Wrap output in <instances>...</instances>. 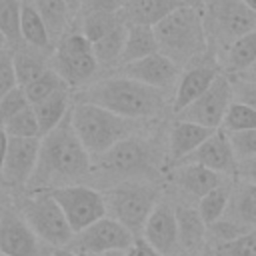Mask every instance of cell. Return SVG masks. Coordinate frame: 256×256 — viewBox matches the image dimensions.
<instances>
[{
  "label": "cell",
  "mask_w": 256,
  "mask_h": 256,
  "mask_svg": "<svg viewBox=\"0 0 256 256\" xmlns=\"http://www.w3.org/2000/svg\"><path fill=\"white\" fill-rule=\"evenodd\" d=\"M92 156L74 132L70 110L54 130L40 138L38 164L26 190H52L68 184H80L92 176Z\"/></svg>",
  "instance_id": "1"
},
{
  "label": "cell",
  "mask_w": 256,
  "mask_h": 256,
  "mask_svg": "<svg viewBox=\"0 0 256 256\" xmlns=\"http://www.w3.org/2000/svg\"><path fill=\"white\" fill-rule=\"evenodd\" d=\"M80 100L98 104L124 118L148 120L164 112L166 92L128 76L114 74L86 86L80 94Z\"/></svg>",
  "instance_id": "2"
},
{
  "label": "cell",
  "mask_w": 256,
  "mask_h": 256,
  "mask_svg": "<svg viewBox=\"0 0 256 256\" xmlns=\"http://www.w3.org/2000/svg\"><path fill=\"white\" fill-rule=\"evenodd\" d=\"M160 52L178 66H190L208 56V32L204 12L196 6H180L154 26Z\"/></svg>",
  "instance_id": "3"
},
{
  "label": "cell",
  "mask_w": 256,
  "mask_h": 256,
  "mask_svg": "<svg viewBox=\"0 0 256 256\" xmlns=\"http://www.w3.org/2000/svg\"><path fill=\"white\" fill-rule=\"evenodd\" d=\"M160 156L152 142L140 136H128L96 158L92 178L108 186L130 180H152L158 174Z\"/></svg>",
  "instance_id": "4"
},
{
  "label": "cell",
  "mask_w": 256,
  "mask_h": 256,
  "mask_svg": "<svg viewBox=\"0 0 256 256\" xmlns=\"http://www.w3.org/2000/svg\"><path fill=\"white\" fill-rule=\"evenodd\" d=\"M72 126L90 156L98 158L120 140L134 136L140 120L124 118L98 104L78 100L72 106Z\"/></svg>",
  "instance_id": "5"
},
{
  "label": "cell",
  "mask_w": 256,
  "mask_h": 256,
  "mask_svg": "<svg viewBox=\"0 0 256 256\" xmlns=\"http://www.w3.org/2000/svg\"><path fill=\"white\" fill-rule=\"evenodd\" d=\"M106 214L122 222L136 238H142L148 216L158 204V192L146 182L130 180L108 186L104 192Z\"/></svg>",
  "instance_id": "6"
},
{
  "label": "cell",
  "mask_w": 256,
  "mask_h": 256,
  "mask_svg": "<svg viewBox=\"0 0 256 256\" xmlns=\"http://www.w3.org/2000/svg\"><path fill=\"white\" fill-rule=\"evenodd\" d=\"M18 210L46 246L66 248L72 242L74 230L70 228L64 210L50 190H28V194L20 200Z\"/></svg>",
  "instance_id": "7"
},
{
  "label": "cell",
  "mask_w": 256,
  "mask_h": 256,
  "mask_svg": "<svg viewBox=\"0 0 256 256\" xmlns=\"http://www.w3.org/2000/svg\"><path fill=\"white\" fill-rule=\"evenodd\" d=\"M50 64L72 88L88 84L100 70V64L92 50V42L80 30L66 32L54 44Z\"/></svg>",
  "instance_id": "8"
},
{
  "label": "cell",
  "mask_w": 256,
  "mask_h": 256,
  "mask_svg": "<svg viewBox=\"0 0 256 256\" xmlns=\"http://www.w3.org/2000/svg\"><path fill=\"white\" fill-rule=\"evenodd\" d=\"M204 24L208 36L212 34L228 50L236 38L256 30V12L242 0H206Z\"/></svg>",
  "instance_id": "9"
},
{
  "label": "cell",
  "mask_w": 256,
  "mask_h": 256,
  "mask_svg": "<svg viewBox=\"0 0 256 256\" xmlns=\"http://www.w3.org/2000/svg\"><path fill=\"white\" fill-rule=\"evenodd\" d=\"M50 192L60 204V208L64 210L66 220L74 230V234L106 216L104 194L88 184H82V182L68 184V186L52 188Z\"/></svg>",
  "instance_id": "10"
},
{
  "label": "cell",
  "mask_w": 256,
  "mask_h": 256,
  "mask_svg": "<svg viewBox=\"0 0 256 256\" xmlns=\"http://www.w3.org/2000/svg\"><path fill=\"white\" fill-rule=\"evenodd\" d=\"M232 102H234L232 80L226 74H218L216 80L212 82V86L200 98H196L190 106L180 110L176 114V118L196 122V124L216 130V128H222V122H224L226 112L232 106Z\"/></svg>",
  "instance_id": "11"
},
{
  "label": "cell",
  "mask_w": 256,
  "mask_h": 256,
  "mask_svg": "<svg viewBox=\"0 0 256 256\" xmlns=\"http://www.w3.org/2000/svg\"><path fill=\"white\" fill-rule=\"evenodd\" d=\"M134 240L136 236L122 222L106 214L104 218L76 232L68 248L78 254H100L110 250H128Z\"/></svg>",
  "instance_id": "12"
},
{
  "label": "cell",
  "mask_w": 256,
  "mask_h": 256,
  "mask_svg": "<svg viewBox=\"0 0 256 256\" xmlns=\"http://www.w3.org/2000/svg\"><path fill=\"white\" fill-rule=\"evenodd\" d=\"M40 242L20 210L12 206L0 210V252L4 256H44Z\"/></svg>",
  "instance_id": "13"
},
{
  "label": "cell",
  "mask_w": 256,
  "mask_h": 256,
  "mask_svg": "<svg viewBox=\"0 0 256 256\" xmlns=\"http://www.w3.org/2000/svg\"><path fill=\"white\" fill-rule=\"evenodd\" d=\"M180 68L172 58H168L166 54L162 52H154L146 58H140V60H134V62H128V64H122L118 66V74L122 76H128L132 80H138L142 84H148L152 88H158V90H170L172 86L178 84L180 80Z\"/></svg>",
  "instance_id": "14"
},
{
  "label": "cell",
  "mask_w": 256,
  "mask_h": 256,
  "mask_svg": "<svg viewBox=\"0 0 256 256\" xmlns=\"http://www.w3.org/2000/svg\"><path fill=\"white\" fill-rule=\"evenodd\" d=\"M40 154V138H12L2 168V184L10 188H28Z\"/></svg>",
  "instance_id": "15"
},
{
  "label": "cell",
  "mask_w": 256,
  "mask_h": 256,
  "mask_svg": "<svg viewBox=\"0 0 256 256\" xmlns=\"http://www.w3.org/2000/svg\"><path fill=\"white\" fill-rule=\"evenodd\" d=\"M182 162H196L202 164L222 176H234L238 174V158L232 150L228 132L224 128L214 130L188 158Z\"/></svg>",
  "instance_id": "16"
},
{
  "label": "cell",
  "mask_w": 256,
  "mask_h": 256,
  "mask_svg": "<svg viewBox=\"0 0 256 256\" xmlns=\"http://www.w3.org/2000/svg\"><path fill=\"white\" fill-rule=\"evenodd\" d=\"M142 238L156 248L162 256H174L180 252V240H178V220H176V208H172L166 202H158L152 210V214L146 220Z\"/></svg>",
  "instance_id": "17"
},
{
  "label": "cell",
  "mask_w": 256,
  "mask_h": 256,
  "mask_svg": "<svg viewBox=\"0 0 256 256\" xmlns=\"http://www.w3.org/2000/svg\"><path fill=\"white\" fill-rule=\"evenodd\" d=\"M218 74H220L218 72V64L210 56H204L202 60L190 64L182 72V76H180V80L176 84L174 102H172L174 114H178L180 110H184L186 106H190L196 98H200L212 86V82L216 80Z\"/></svg>",
  "instance_id": "18"
},
{
  "label": "cell",
  "mask_w": 256,
  "mask_h": 256,
  "mask_svg": "<svg viewBox=\"0 0 256 256\" xmlns=\"http://www.w3.org/2000/svg\"><path fill=\"white\" fill-rule=\"evenodd\" d=\"M172 180L178 190L192 198H202L210 190L224 184V176L196 162H180L172 172Z\"/></svg>",
  "instance_id": "19"
},
{
  "label": "cell",
  "mask_w": 256,
  "mask_h": 256,
  "mask_svg": "<svg viewBox=\"0 0 256 256\" xmlns=\"http://www.w3.org/2000/svg\"><path fill=\"white\" fill-rule=\"evenodd\" d=\"M218 130V128H216ZM214 130L206 128L202 124L196 122H188V120H180L176 118V122L170 126V134H168V158L174 164H180L184 158H188Z\"/></svg>",
  "instance_id": "20"
},
{
  "label": "cell",
  "mask_w": 256,
  "mask_h": 256,
  "mask_svg": "<svg viewBox=\"0 0 256 256\" xmlns=\"http://www.w3.org/2000/svg\"><path fill=\"white\" fill-rule=\"evenodd\" d=\"M176 220H178V240L182 252L198 254L208 238V224L198 212V206H176Z\"/></svg>",
  "instance_id": "21"
},
{
  "label": "cell",
  "mask_w": 256,
  "mask_h": 256,
  "mask_svg": "<svg viewBox=\"0 0 256 256\" xmlns=\"http://www.w3.org/2000/svg\"><path fill=\"white\" fill-rule=\"evenodd\" d=\"M180 6L176 0H126L120 14L128 26H156Z\"/></svg>",
  "instance_id": "22"
},
{
  "label": "cell",
  "mask_w": 256,
  "mask_h": 256,
  "mask_svg": "<svg viewBox=\"0 0 256 256\" xmlns=\"http://www.w3.org/2000/svg\"><path fill=\"white\" fill-rule=\"evenodd\" d=\"M224 218L248 230L256 228V184L240 180L232 186V194Z\"/></svg>",
  "instance_id": "23"
},
{
  "label": "cell",
  "mask_w": 256,
  "mask_h": 256,
  "mask_svg": "<svg viewBox=\"0 0 256 256\" xmlns=\"http://www.w3.org/2000/svg\"><path fill=\"white\" fill-rule=\"evenodd\" d=\"M12 56H14V70H16L18 86H24L50 68L52 52L40 50V48L28 46V44H20V46L12 48Z\"/></svg>",
  "instance_id": "24"
},
{
  "label": "cell",
  "mask_w": 256,
  "mask_h": 256,
  "mask_svg": "<svg viewBox=\"0 0 256 256\" xmlns=\"http://www.w3.org/2000/svg\"><path fill=\"white\" fill-rule=\"evenodd\" d=\"M20 34L22 42L40 50L52 52L54 42L50 38V32L46 28V22L42 20L40 12L36 10L32 0H22V16H20Z\"/></svg>",
  "instance_id": "25"
},
{
  "label": "cell",
  "mask_w": 256,
  "mask_h": 256,
  "mask_svg": "<svg viewBox=\"0 0 256 256\" xmlns=\"http://www.w3.org/2000/svg\"><path fill=\"white\" fill-rule=\"evenodd\" d=\"M70 86H64L60 90H56L54 94H50L48 98H44L42 102L34 104V112L42 130V136L48 134L50 130H54L68 114H70Z\"/></svg>",
  "instance_id": "26"
},
{
  "label": "cell",
  "mask_w": 256,
  "mask_h": 256,
  "mask_svg": "<svg viewBox=\"0 0 256 256\" xmlns=\"http://www.w3.org/2000/svg\"><path fill=\"white\" fill-rule=\"evenodd\" d=\"M154 52H160L154 26H140V24L128 26L120 66L128 64V62H134V60H140V58H146Z\"/></svg>",
  "instance_id": "27"
},
{
  "label": "cell",
  "mask_w": 256,
  "mask_h": 256,
  "mask_svg": "<svg viewBox=\"0 0 256 256\" xmlns=\"http://www.w3.org/2000/svg\"><path fill=\"white\" fill-rule=\"evenodd\" d=\"M32 2L40 12L42 20L46 22L52 42H58L66 32H70V22L74 14L66 0H32Z\"/></svg>",
  "instance_id": "28"
},
{
  "label": "cell",
  "mask_w": 256,
  "mask_h": 256,
  "mask_svg": "<svg viewBox=\"0 0 256 256\" xmlns=\"http://www.w3.org/2000/svg\"><path fill=\"white\" fill-rule=\"evenodd\" d=\"M126 34H128V24H122V26L114 28L112 32H108L106 36H102L100 40L92 42V50H94V56H96L100 68H118L120 66Z\"/></svg>",
  "instance_id": "29"
},
{
  "label": "cell",
  "mask_w": 256,
  "mask_h": 256,
  "mask_svg": "<svg viewBox=\"0 0 256 256\" xmlns=\"http://www.w3.org/2000/svg\"><path fill=\"white\" fill-rule=\"evenodd\" d=\"M226 66L232 74H242L256 66V30L236 38L228 46Z\"/></svg>",
  "instance_id": "30"
},
{
  "label": "cell",
  "mask_w": 256,
  "mask_h": 256,
  "mask_svg": "<svg viewBox=\"0 0 256 256\" xmlns=\"http://www.w3.org/2000/svg\"><path fill=\"white\" fill-rule=\"evenodd\" d=\"M80 16V32L90 40L96 42L102 36H106L108 32H112L114 28L126 24L120 12H104V10H92V12H84L78 14Z\"/></svg>",
  "instance_id": "31"
},
{
  "label": "cell",
  "mask_w": 256,
  "mask_h": 256,
  "mask_svg": "<svg viewBox=\"0 0 256 256\" xmlns=\"http://www.w3.org/2000/svg\"><path fill=\"white\" fill-rule=\"evenodd\" d=\"M230 194H232V186L228 182H224L198 200V212L208 226L224 218L228 202H230Z\"/></svg>",
  "instance_id": "32"
},
{
  "label": "cell",
  "mask_w": 256,
  "mask_h": 256,
  "mask_svg": "<svg viewBox=\"0 0 256 256\" xmlns=\"http://www.w3.org/2000/svg\"><path fill=\"white\" fill-rule=\"evenodd\" d=\"M20 16L22 0H0V30L6 38V46L10 48L24 44L20 34Z\"/></svg>",
  "instance_id": "33"
},
{
  "label": "cell",
  "mask_w": 256,
  "mask_h": 256,
  "mask_svg": "<svg viewBox=\"0 0 256 256\" xmlns=\"http://www.w3.org/2000/svg\"><path fill=\"white\" fill-rule=\"evenodd\" d=\"M64 86H68L64 80H62V76L50 66L44 74H40L38 78H34L32 82H28V84H24L22 86V90H24V94H26V98H28V102L34 106V104H38V102H42L44 98H48L50 94H54L56 90H60V88H64Z\"/></svg>",
  "instance_id": "34"
},
{
  "label": "cell",
  "mask_w": 256,
  "mask_h": 256,
  "mask_svg": "<svg viewBox=\"0 0 256 256\" xmlns=\"http://www.w3.org/2000/svg\"><path fill=\"white\" fill-rule=\"evenodd\" d=\"M2 128L12 138H42V130H40L34 106H28L22 112L14 114L10 120L4 122Z\"/></svg>",
  "instance_id": "35"
},
{
  "label": "cell",
  "mask_w": 256,
  "mask_h": 256,
  "mask_svg": "<svg viewBox=\"0 0 256 256\" xmlns=\"http://www.w3.org/2000/svg\"><path fill=\"white\" fill-rule=\"evenodd\" d=\"M222 128L226 132H236V130H256V110L234 100L232 106L226 112V118L222 122Z\"/></svg>",
  "instance_id": "36"
},
{
  "label": "cell",
  "mask_w": 256,
  "mask_h": 256,
  "mask_svg": "<svg viewBox=\"0 0 256 256\" xmlns=\"http://www.w3.org/2000/svg\"><path fill=\"white\" fill-rule=\"evenodd\" d=\"M214 256H256V232H248L232 242L218 244Z\"/></svg>",
  "instance_id": "37"
},
{
  "label": "cell",
  "mask_w": 256,
  "mask_h": 256,
  "mask_svg": "<svg viewBox=\"0 0 256 256\" xmlns=\"http://www.w3.org/2000/svg\"><path fill=\"white\" fill-rule=\"evenodd\" d=\"M28 106H32V104L28 102V98H26L22 86L12 88L6 96L0 98V126H4L6 120H10L14 114L22 112V110L28 108Z\"/></svg>",
  "instance_id": "38"
},
{
  "label": "cell",
  "mask_w": 256,
  "mask_h": 256,
  "mask_svg": "<svg viewBox=\"0 0 256 256\" xmlns=\"http://www.w3.org/2000/svg\"><path fill=\"white\" fill-rule=\"evenodd\" d=\"M232 150L240 160L252 158L256 156V130H236V132H228Z\"/></svg>",
  "instance_id": "39"
},
{
  "label": "cell",
  "mask_w": 256,
  "mask_h": 256,
  "mask_svg": "<svg viewBox=\"0 0 256 256\" xmlns=\"http://www.w3.org/2000/svg\"><path fill=\"white\" fill-rule=\"evenodd\" d=\"M16 86H18V78H16V70H14L12 48L4 46V48H0V98L6 96Z\"/></svg>",
  "instance_id": "40"
},
{
  "label": "cell",
  "mask_w": 256,
  "mask_h": 256,
  "mask_svg": "<svg viewBox=\"0 0 256 256\" xmlns=\"http://www.w3.org/2000/svg\"><path fill=\"white\" fill-rule=\"evenodd\" d=\"M230 80H232V88H234V100L256 110V82L244 74H234V78H230Z\"/></svg>",
  "instance_id": "41"
},
{
  "label": "cell",
  "mask_w": 256,
  "mask_h": 256,
  "mask_svg": "<svg viewBox=\"0 0 256 256\" xmlns=\"http://www.w3.org/2000/svg\"><path fill=\"white\" fill-rule=\"evenodd\" d=\"M126 0H82V8L78 14L92 12V10H104V12H120L124 8Z\"/></svg>",
  "instance_id": "42"
},
{
  "label": "cell",
  "mask_w": 256,
  "mask_h": 256,
  "mask_svg": "<svg viewBox=\"0 0 256 256\" xmlns=\"http://www.w3.org/2000/svg\"><path fill=\"white\" fill-rule=\"evenodd\" d=\"M126 256H162L156 248H152L144 238H136L134 244L126 250Z\"/></svg>",
  "instance_id": "43"
},
{
  "label": "cell",
  "mask_w": 256,
  "mask_h": 256,
  "mask_svg": "<svg viewBox=\"0 0 256 256\" xmlns=\"http://www.w3.org/2000/svg\"><path fill=\"white\" fill-rule=\"evenodd\" d=\"M238 176H240V180L256 184V156L238 162Z\"/></svg>",
  "instance_id": "44"
},
{
  "label": "cell",
  "mask_w": 256,
  "mask_h": 256,
  "mask_svg": "<svg viewBox=\"0 0 256 256\" xmlns=\"http://www.w3.org/2000/svg\"><path fill=\"white\" fill-rule=\"evenodd\" d=\"M8 140H10V136L0 126V180H2V168H4V160H6V152H8Z\"/></svg>",
  "instance_id": "45"
},
{
  "label": "cell",
  "mask_w": 256,
  "mask_h": 256,
  "mask_svg": "<svg viewBox=\"0 0 256 256\" xmlns=\"http://www.w3.org/2000/svg\"><path fill=\"white\" fill-rule=\"evenodd\" d=\"M52 256H82V254H78V252H74V250H70L66 246V248H54Z\"/></svg>",
  "instance_id": "46"
},
{
  "label": "cell",
  "mask_w": 256,
  "mask_h": 256,
  "mask_svg": "<svg viewBox=\"0 0 256 256\" xmlns=\"http://www.w3.org/2000/svg\"><path fill=\"white\" fill-rule=\"evenodd\" d=\"M82 256H126V250H110V252H100V254H82Z\"/></svg>",
  "instance_id": "47"
},
{
  "label": "cell",
  "mask_w": 256,
  "mask_h": 256,
  "mask_svg": "<svg viewBox=\"0 0 256 256\" xmlns=\"http://www.w3.org/2000/svg\"><path fill=\"white\" fill-rule=\"evenodd\" d=\"M66 2H68V6H70L72 14L78 16V12H80V8H82V0H66Z\"/></svg>",
  "instance_id": "48"
},
{
  "label": "cell",
  "mask_w": 256,
  "mask_h": 256,
  "mask_svg": "<svg viewBox=\"0 0 256 256\" xmlns=\"http://www.w3.org/2000/svg\"><path fill=\"white\" fill-rule=\"evenodd\" d=\"M178 4H182V6H196V8H200L206 0H176Z\"/></svg>",
  "instance_id": "49"
},
{
  "label": "cell",
  "mask_w": 256,
  "mask_h": 256,
  "mask_svg": "<svg viewBox=\"0 0 256 256\" xmlns=\"http://www.w3.org/2000/svg\"><path fill=\"white\" fill-rule=\"evenodd\" d=\"M244 76H248L250 80H254L256 82V68H252V70H248V72H242Z\"/></svg>",
  "instance_id": "50"
},
{
  "label": "cell",
  "mask_w": 256,
  "mask_h": 256,
  "mask_svg": "<svg viewBox=\"0 0 256 256\" xmlns=\"http://www.w3.org/2000/svg\"><path fill=\"white\" fill-rule=\"evenodd\" d=\"M242 2H244L246 6H250V8H252V10L256 12V0H242Z\"/></svg>",
  "instance_id": "51"
},
{
  "label": "cell",
  "mask_w": 256,
  "mask_h": 256,
  "mask_svg": "<svg viewBox=\"0 0 256 256\" xmlns=\"http://www.w3.org/2000/svg\"><path fill=\"white\" fill-rule=\"evenodd\" d=\"M4 200H6V196H4V192L0 190V210H2L4 206H6V204H4Z\"/></svg>",
  "instance_id": "52"
},
{
  "label": "cell",
  "mask_w": 256,
  "mask_h": 256,
  "mask_svg": "<svg viewBox=\"0 0 256 256\" xmlns=\"http://www.w3.org/2000/svg\"><path fill=\"white\" fill-rule=\"evenodd\" d=\"M4 46H6V38H4L2 30H0V48H4Z\"/></svg>",
  "instance_id": "53"
},
{
  "label": "cell",
  "mask_w": 256,
  "mask_h": 256,
  "mask_svg": "<svg viewBox=\"0 0 256 256\" xmlns=\"http://www.w3.org/2000/svg\"><path fill=\"white\" fill-rule=\"evenodd\" d=\"M174 256H198V254H192V252H178V254H174Z\"/></svg>",
  "instance_id": "54"
},
{
  "label": "cell",
  "mask_w": 256,
  "mask_h": 256,
  "mask_svg": "<svg viewBox=\"0 0 256 256\" xmlns=\"http://www.w3.org/2000/svg\"><path fill=\"white\" fill-rule=\"evenodd\" d=\"M0 256H4V254H2V252H0Z\"/></svg>",
  "instance_id": "55"
},
{
  "label": "cell",
  "mask_w": 256,
  "mask_h": 256,
  "mask_svg": "<svg viewBox=\"0 0 256 256\" xmlns=\"http://www.w3.org/2000/svg\"><path fill=\"white\" fill-rule=\"evenodd\" d=\"M44 256H46V254H44Z\"/></svg>",
  "instance_id": "56"
},
{
  "label": "cell",
  "mask_w": 256,
  "mask_h": 256,
  "mask_svg": "<svg viewBox=\"0 0 256 256\" xmlns=\"http://www.w3.org/2000/svg\"><path fill=\"white\" fill-rule=\"evenodd\" d=\"M254 68H256V66H254Z\"/></svg>",
  "instance_id": "57"
}]
</instances>
